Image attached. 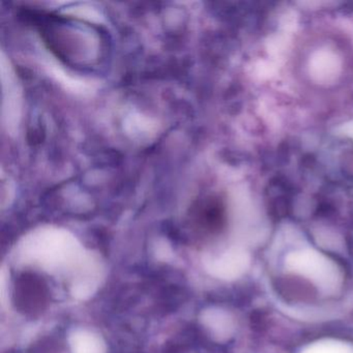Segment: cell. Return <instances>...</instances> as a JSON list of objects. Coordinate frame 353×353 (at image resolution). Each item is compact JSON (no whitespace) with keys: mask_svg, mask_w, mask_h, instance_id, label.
<instances>
[{"mask_svg":"<svg viewBox=\"0 0 353 353\" xmlns=\"http://www.w3.org/2000/svg\"><path fill=\"white\" fill-rule=\"evenodd\" d=\"M276 287L282 295L288 299L291 297L299 301H311L315 295L312 287L301 279H286V283L283 281L282 283H279Z\"/></svg>","mask_w":353,"mask_h":353,"instance_id":"6da1fadb","label":"cell"}]
</instances>
